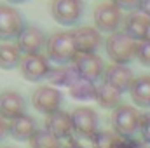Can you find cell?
Masks as SVG:
<instances>
[{
	"instance_id": "1",
	"label": "cell",
	"mask_w": 150,
	"mask_h": 148,
	"mask_svg": "<svg viewBox=\"0 0 150 148\" xmlns=\"http://www.w3.org/2000/svg\"><path fill=\"white\" fill-rule=\"evenodd\" d=\"M47 58L59 66L74 63L75 56L79 54L77 40L74 32H56L47 40Z\"/></svg>"
},
{
	"instance_id": "2",
	"label": "cell",
	"mask_w": 150,
	"mask_h": 148,
	"mask_svg": "<svg viewBox=\"0 0 150 148\" xmlns=\"http://www.w3.org/2000/svg\"><path fill=\"white\" fill-rule=\"evenodd\" d=\"M105 49L113 65H127L136 56L138 42L133 40L126 32H115L105 42Z\"/></svg>"
},
{
	"instance_id": "3",
	"label": "cell",
	"mask_w": 150,
	"mask_h": 148,
	"mask_svg": "<svg viewBox=\"0 0 150 148\" xmlns=\"http://www.w3.org/2000/svg\"><path fill=\"white\" fill-rule=\"evenodd\" d=\"M142 113L136 110L134 106L129 105H120L119 108H115L112 113V127L117 134H120L122 138H133V134L136 131H140L142 125Z\"/></svg>"
},
{
	"instance_id": "4",
	"label": "cell",
	"mask_w": 150,
	"mask_h": 148,
	"mask_svg": "<svg viewBox=\"0 0 150 148\" xmlns=\"http://www.w3.org/2000/svg\"><path fill=\"white\" fill-rule=\"evenodd\" d=\"M93 19L96 25V30L103 32V33H115L119 32L117 28L122 23V9H119L112 2H103L98 4L94 12H93Z\"/></svg>"
},
{
	"instance_id": "5",
	"label": "cell",
	"mask_w": 150,
	"mask_h": 148,
	"mask_svg": "<svg viewBox=\"0 0 150 148\" xmlns=\"http://www.w3.org/2000/svg\"><path fill=\"white\" fill-rule=\"evenodd\" d=\"M32 103L37 111L49 117V115L59 111L61 103H63V94L59 89H56L52 85H40L32 94Z\"/></svg>"
},
{
	"instance_id": "6",
	"label": "cell",
	"mask_w": 150,
	"mask_h": 148,
	"mask_svg": "<svg viewBox=\"0 0 150 148\" xmlns=\"http://www.w3.org/2000/svg\"><path fill=\"white\" fill-rule=\"evenodd\" d=\"M25 26V19L18 9L0 4V40L18 38Z\"/></svg>"
},
{
	"instance_id": "7",
	"label": "cell",
	"mask_w": 150,
	"mask_h": 148,
	"mask_svg": "<svg viewBox=\"0 0 150 148\" xmlns=\"http://www.w3.org/2000/svg\"><path fill=\"white\" fill-rule=\"evenodd\" d=\"M51 14L56 23L72 26L84 14V2L82 0H52Z\"/></svg>"
},
{
	"instance_id": "8",
	"label": "cell",
	"mask_w": 150,
	"mask_h": 148,
	"mask_svg": "<svg viewBox=\"0 0 150 148\" xmlns=\"http://www.w3.org/2000/svg\"><path fill=\"white\" fill-rule=\"evenodd\" d=\"M72 120H74L75 134L84 140H93L94 134L98 132V115L93 108L87 106L75 108L72 111Z\"/></svg>"
},
{
	"instance_id": "9",
	"label": "cell",
	"mask_w": 150,
	"mask_h": 148,
	"mask_svg": "<svg viewBox=\"0 0 150 148\" xmlns=\"http://www.w3.org/2000/svg\"><path fill=\"white\" fill-rule=\"evenodd\" d=\"M47 40L49 38L45 37V33L40 28L25 26L21 35L16 38V45L19 52H23L25 56H30V54H40V51L47 47Z\"/></svg>"
},
{
	"instance_id": "10",
	"label": "cell",
	"mask_w": 150,
	"mask_h": 148,
	"mask_svg": "<svg viewBox=\"0 0 150 148\" xmlns=\"http://www.w3.org/2000/svg\"><path fill=\"white\" fill-rule=\"evenodd\" d=\"M19 70L21 75L30 80V82H38L42 78H47L51 73V66L45 56L42 54H30V56H23L21 63H19Z\"/></svg>"
},
{
	"instance_id": "11",
	"label": "cell",
	"mask_w": 150,
	"mask_h": 148,
	"mask_svg": "<svg viewBox=\"0 0 150 148\" xmlns=\"http://www.w3.org/2000/svg\"><path fill=\"white\" fill-rule=\"evenodd\" d=\"M103 82L122 94L126 91H131L133 82H134V75H133L131 68H127L124 65H112V66H108L105 70Z\"/></svg>"
},
{
	"instance_id": "12",
	"label": "cell",
	"mask_w": 150,
	"mask_h": 148,
	"mask_svg": "<svg viewBox=\"0 0 150 148\" xmlns=\"http://www.w3.org/2000/svg\"><path fill=\"white\" fill-rule=\"evenodd\" d=\"M74 66L77 70L79 77L96 82L103 75V61L96 54H77L74 59Z\"/></svg>"
},
{
	"instance_id": "13",
	"label": "cell",
	"mask_w": 150,
	"mask_h": 148,
	"mask_svg": "<svg viewBox=\"0 0 150 148\" xmlns=\"http://www.w3.org/2000/svg\"><path fill=\"white\" fill-rule=\"evenodd\" d=\"M26 103L23 96L16 91H2L0 92V117L4 120H14L25 115Z\"/></svg>"
},
{
	"instance_id": "14",
	"label": "cell",
	"mask_w": 150,
	"mask_h": 148,
	"mask_svg": "<svg viewBox=\"0 0 150 148\" xmlns=\"http://www.w3.org/2000/svg\"><path fill=\"white\" fill-rule=\"evenodd\" d=\"M45 129L54 134L58 140H72L74 134V120H72V113L59 110L52 115H49L45 118Z\"/></svg>"
},
{
	"instance_id": "15",
	"label": "cell",
	"mask_w": 150,
	"mask_h": 148,
	"mask_svg": "<svg viewBox=\"0 0 150 148\" xmlns=\"http://www.w3.org/2000/svg\"><path fill=\"white\" fill-rule=\"evenodd\" d=\"M74 33L75 40H77V49L80 54H96V51L103 44L100 30H96L93 26H80Z\"/></svg>"
},
{
	"instance_id": "16",
	"label": "cell",
	"mask_w": 150,
	"mask_h": 148,
	"mask_svg": "<svg viewBox=\"0 0 150 148\" xmlns=\"http://www.w3.org/2000/svg\"><path fill=\"white\" fill-rule=\"evenodd\" d=\"M124 32L136 42L150 38V18L142 12H131L124 18Z\"/></svg>"
},
{
	"instance_id": "17",
	"label": "cell",
	"mask_w": 150,
	"mask_h": 148,
	"mask_svg": "<svg viewBox=\"0 0 150 148\" xmlns=\"http://www.w3.org/2000/svg\"><path fill=\"white\" fill-rule=\"evenodd\" d=\"M35 132H37V124H35L33 117H30L26 113L11 120V124H9V134L18 141H30Z\"/></svg>"
},
{
	"instance_id": "18",
	"label": "cell",
	"mask_w": 150,
	"mask_h": 148,
	"mask_svg": "<svg viewBox=\"0 0 150 148\" xmlns=\"http://www.w3.org/2000/svg\"><path fill=\"white\" fill-rule=\"evenodd\" d=\"M129 94L133 103H136L142 108H150V75L136 77Z\"/></svg>"
},
{
	"instance_id": "19",
	"label": "cell",
	"mask_w": 150,
	"mask_h": 148,
	"mask_svg": "<svg viewBox=\"0 0 150 148\" xmlns=\"http://www.w3.org/2000/svg\"><path fill=\"white\" fill-rule=\"evenodd\" d=\"M91 143L93 148H127L129 138H122L115 131H98Z\"/></svg>"
},
{
	"instance_id": "20",
	"label": "cell",
	"mask_w": 150,
	"mask_h": 148,
	"mask_svg": "<svg viewBox=\"0 0 150 148\" xmlns=\"http://www.w3.org/2000/svg\"><path fill=\"white\" fill-rule=\"evenodd\" d=\"M68 89H70V96L75 98V99H80V101L96 99V92H98V87L94 85V82L86 80L82 77H79Z\"/></svg>"
},
{
	"instance_id": "21",
	"label": "cell",
	"mask_w": 150,
	"mask_h": 148,
	"mask_svg": "<svg viewBox=\"0 0 150 148\" xmlns=\"http://www.w3.org/2000/svg\"><path fill=\"white\" fill-rule=\"evenodd\" d=\"M49 82L52 85H67L70 87L75 80L79 78V73L75 70V66H56V68H51V73H49Z\"/></svg>"
},
{
	"instance_id": "22",
	"label": "cell",
	"mask_w": 150,
	"mask_h": 148,
	"mask_svg": "<svg viewBox=\"0 0 150 148\" xmlns=\"http://www.w3.org/2000/svg\"><path fill=\"white\" fill-rule=\"evenodd\" d=\"M19 49L14 44L4 42L0 44V68L2 70H12L21 63V56H19Z\"/></svg>"
},
{
	"instance_id": "23",
	"label": "cell",
	"mask_w": 150,
	"mask_h": 148,
	"mask_svg": "<svg viewBox=\"0 0 150 148\" xmlns=\"http://www.w3.org/2000/svg\"><path fill=\"white\" fill-rule=\"evenodd\" d=\"M96 101L101 108H119L120 106V92H117L110 85H107L105 82L98 87L96 92Z\"/></svg>"
},
{
	"instance_id": "24",
	"label": "cell",
	"mask_w": 150,
	"mask_h": 148,
	"mask_svg": "<svg viewBox=\"0 0 150 148\" xmlns=\"http://www.w3.org/2000/svg\"><path fill=\"white\" fill-rule=\"evenodd\" d=\"M30 147L32 148H63V145H61V140H58L47 129H37V132L30 140Z\"/></svg>"
},
{
	"instance_id": "25",
	"label": "cell",
	"mask_w": 150,
	"mask_h": 148,
	"mask_svg": "<svg viewBox=\"0 0 150 148\" xmlns=\"http://www.w3.org/2000/svg\"><path fill=\"white\" fill-rule=\"evenodd\" d=\"M136 58L143 66H150V38L138 42V49H136Z\"/></svg>"
},
{
	"instance_id": "26",
	"label": "cell",
	"mask_w": 150,
	"mask_h": 148,
	"mask_svg": "<svg viewBox=\"0 0 150 148\" xmlns=\"http://www.w3.org/2000/svg\"><path fill=\"white\" fill-rule=\"evenodd\" d=\"M140 132H142V140L150 145V113H145V115L142 117Z\"/></svg>"
},
{
	"instance_id": "27",
	"label": "cell",
	"mask_w": 150,
	"mask_h": 148,
	"mask_svg": "<svg viewBox=\"0 0 150 148\" xmlns=\"http://www.w3.org/2000/svg\"><path fill=\"white\" fill-rule=\"evenodd\" d=\"M110 2L115 4L119 9H127V11H133V9L140 7V0H110Z\"/></svg>"
},
{
	"instance_id": "28",
	"label": "cell",
	"mask_w": 150,
	"mask_h": 148,
	"mask_svg": "<svg viewBox=\"0 0 150 148\" xmlns=\"http://www.w3.org/2000/svg\"><path fill=\"white\" fill-rule=\"evenodd\" d=\"M127 148H150V145H149V143H145L143 140H134V138H129Z\"/></svg>"
},
{
	"instance_id": "29",
	"label": "cell",
	"mask_w": 150,
	"mask_h": 148,
	"mask_svg": "<svg viewBox=\"0 0 150 148\" xmlns=\"http://www.w3.org/2000/svg\"><path fill=\"white\" fill-rule=\"evenodd\" d=\"M140 12L145 14L147 18H150V0H140Z\"/></svg>"
},
{
	"instance_id": "30",
	"label": "cell",
	"mask_w": 150,
	"mask_h": 148,
	"mask_svg": "<svg viewBox=\"0 0 150 148\" xmlns=\"http://www.w3.org/2000/svg\"><path fill=\"white\" fill-rule=\"evenodd\" d=\"M7 134H9V124L0 117V141H2Z\"/></svg>"
},
{
	"instance_id": "31",
	"label": "cell",
	"mask_w": 150,
	"mask_h": 148,
	"mask_svg": "<svg viewBox=\"0 0 150 148\" xmlns=\"http://www.w3.org/2000/svg\"><path fill=\"white\" fill-rule=\"evenodd\" d=\"M63 148H84V147H82L79 141H75V140H70V141H68V145H65Z\"/></svg>"
},
{
	"instance_id": "32",
	"label": "cell",
	"mask_w": 150,
	"mask_h": 148,
	"mask_svg": "<svg viewBox=\"0 0 150 148\" xmlns=\"http://www.w3.org/2000/svg\"><path fill=\"white\" fill-rule=\"evenodd\" d=\"M7 2H11V4H21V2H26V0H7Z\"/></svg>"
},
{
	"instance_id": "33",
	"label": "cell",
	"mask_w": 150,
	"mask_h": 148,
	"mask_svg": "<svg viewBox=\"0 0 150 148\" xmlns=\"http://www.w3.org/2000/svg\"><path fill=\"white\" fill-rule=\"evenodd\" d=\"M4 148H12V147H4Z\"/></svg>"
}]
</instances>
